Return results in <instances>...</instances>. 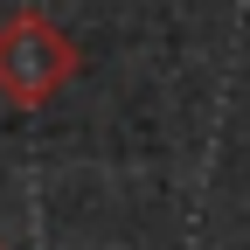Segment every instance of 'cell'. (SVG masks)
<instances>
[{"mask_svg":"<svg viewBox=\"0 0 250 250\" xmlns=\"http://www.w3.org/2000/svg\"><path fill=\"white\" fill-rule=\"evenodd\" d=\"M62 70H70V49H62V35H56L49 21L21 14V21L0 28V83H7L21 104L49 98V90L62 83Z\"/></svg>","mask_w":250,"mask_h":250,"instance_id":"6da1fadb","label":"cell"}]
</instances>
